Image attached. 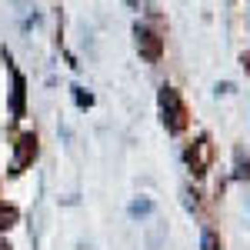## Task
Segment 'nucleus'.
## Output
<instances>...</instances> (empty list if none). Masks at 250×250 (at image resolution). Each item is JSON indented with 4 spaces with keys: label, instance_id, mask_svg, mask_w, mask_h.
Here are the masks:
<instances>
[{
    "label": "nucleus",
    "instance_id": "obj_1",
    "mask_svg": "<svg viewBox=\"0 0 250 250\" xmlns=\"http://www.w3.org/2000/svg\"><path fill=\"white\" fill-rule=\"evenodd\" d=\"M160 114H164L167 130H173V134H180L187 127V104L173 87H160Z\"/></svg>",
    "mask_w": 250,
    "mask_h": 250
},
{
    "label": "nucleus",
    "instance_id": "obj_2",
    "mask_svg": "<svg viewBox=\"0 0 250 250\" xmlns=\"http://www.w3.org/2000/svg\"><path fill=\"white\" fill-rule=\"evenodd\" d=\"M137 50H140V57L144 60H160V54H164V40H160V34L157 30H150V27H137Z\"/></svg>",
    "mask_w": 250,
    "mask_h": 250
},
{
    "label": "nucleus",
    "instance_id": "obj_3",
    "mask_svg": "<svg viewBox=\"0 0 250 250\" xmlns=\"http://www.w3.org/2000/svg\"><path fill=\"white\" fill-rule=\"evenodd\" d=\"M187 167H190L197 177L207 173V167H210V140H207V137H200L193 147H187Z\"/></svg>",
    "mask_w": 250,
    "mask_h": 250
},
{
    "label": "nucleus",
    "instance_id": "obj_4",
    "mask_svg": "<svg viewBox=\"0 0 250 250\" xmlns=\"http://www.w3.org/2000/svg\"><path fill=\"white\" fill-rule=\"evenodd\" d=\"M34 157H37V137L23 134V137H20V144H17V164H14V173H20Z\"/></svg>",
    "mask_w": 250,
    "mask_h": 250
},
{
    "label": "nucleus",
    "instance_id": "obj_5",
    "mask_svg": "<svg viewBox=\"0 0 250 250\" xmlns=\"http://www.w3.org/2000/svg\"><path fill=\"white\" fill-rule=\"evenodd\" d=\"M14 117H23V77L14 74Z\"/></svg>",
    "mask_w": 250,
    "mask_h": 250
},
{
    "label": "nucleus",
    "instance_id": "obj_6",
    "mask_svg": "<svg viewBox=\"0 0 250 250\" xmlns=\"http://www.w3.org/2000/svg\"><path fill=\"white\" fill-rule=\"evenodd\" d=\"M14 220H17V210H10V207H7V204L0 200V230H7V227H10Z\"/></svg>",
    "mask_w": 250,
    "mask_h": 250
},
{
    "label": "nucleus",
    "instance_id": "obj_7",
    "mask_svg": "<svg viewBox=\"0 0 250 250\" xmlns=\"http://www.w3.org/2000/svg\"><path fill=\"white\" fill-rule=\"evenodd\" d=\"M204 250H220V240H217V233H204Z\"/></svg>",
    "mask_w": 250,
    "mask_h": 250
},
{
    "label": "nucleus",
    "instance_id": "obj_8",
    "mask_svg": "<svg viewBox=\"0 0 250 250\" xmlns=\"http://www.w3.org/2000/svg\"><path fill=\"white\" fill-rule=\"evenodd\" d=\"M244 67H247V70H250V57H244Z\"/></svg>",
    "mask_w": 250,
    "mask_h": 250
}]
</instances>
